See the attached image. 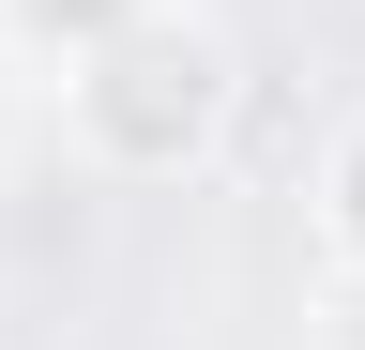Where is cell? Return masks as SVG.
<instances>
[{
    "label": "cell",
    "mask_w": 365,
    "mask_h": 350,
    "mask_svg": "<svg viewBox=\"0 0 365 350\" xmlns=\"http://www.w3.org/2000/svg\"><path fill=\"white\" fill-rule=\"evenodd\" d=\"M304 229H319V274H365V107L319 138V168H304Z\"/></svg>",
    "instance_id": "7a4b0ae2"
},
{
    "label": "cell",
    "mask_w": 365,
    "mask_h": 350,
    "mask_svg": "<svg viewBox=\"0 0 365 350\" xmlns=\"http://www.w3.org/2000/svg\"><path fill=\"white\" fill-rule=\"evenodd\" d=\"M319 350H365V274H319Z\"/></svg>",
    "instance_id": "277c9868"
},
{
    "label": "cell",
    "mask_w": 365,
    "mask_h": 350,
    "mask_svg": "<svg viewBox=\"0 0 365 350\" xmlns=\"http://www.w3.org/2000/svg\"><path fill=\"white\" fill-rule=\"evenodd\" d=\"M0 107H16V61H0Z\"/></svg>",
    "instance_id": "5b68a950"
},
{
    "label": "cell",
    "mask_w": 365,
    "mask_h": 350,
    "mask_svg": "<svg viewBox=\"0 0 365 350\" xmlns=\"http://www.w3.org/2000/svg\"><path fill=\"white\" fill-rule=\"evenodd\" d=\"M122 16H153V0H0V61H16V76H61L76 46H107Z\"/></svg>",
    "instance_id": "3957f363"
},
{
    "label": "cell",
    "mask_w": 365,
    "mask_h": 350,
    "mask_svg": "<svg viewBox=\"0 0 365 350\" xmlns=\"http://www.w3.org/2000/svg\"><path fill=\"white\" fill-rule=\"evenodd\" d=\"M244 46H228L213 0H153V16H122L107 46H76L46 76V107H61V153L91 183L122 198H168V183H213L228 138H244Z\"/></svg>",
    "instance_id": "6da1fadb"
}]
</instances>
